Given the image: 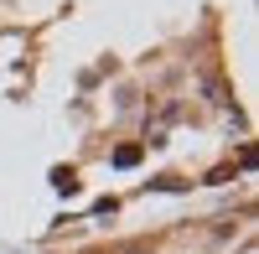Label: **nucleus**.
<instances>
[{"instance_id":"1","label":"nucleus","mask_w":259,"mask_h":254,"mask_svg":"<svg viewBox=\"0 0 259 254\" xmlns=\"http://www.w3.org/2000/svg\"><path fill=\"white\" fill-rule=\"evenodd\" d=\"M114 161H119V166H135V161H140V151H135V145H124V151H114Z\"/></svg>"}]
</instances>
